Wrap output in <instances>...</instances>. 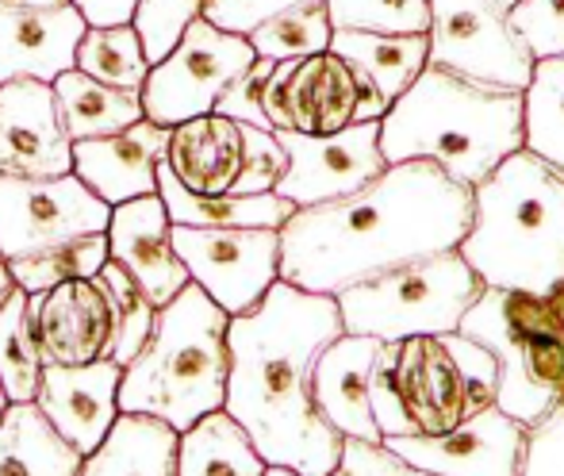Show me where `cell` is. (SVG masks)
Segmentation results:
<instances>
[{
	"label": "cell",
	"mask_w": 564,
	"mask_h": 476,
	"mask_svg": "<svg viewBox=\"0 0 564 476\" xmlns=\"http://www.w3.org/2000/svg\"><path fill=\"white\" fill-rule=\"evenodd\" d=\"M108 219H112V208L74 173L66 177L0 173V258L4 261L105 235Z\"/></svg>",
	"instance_id": "13"
},
{
	"label": "cell",
	"mask_w": 564,
	"mask_h": 476,
	"mask_svg": "<svg viewBox=\"0 0 564 476\" xmlns=\"http://www.w3.org/2000/svg\"><path fill=\"white\" fill-rule=\"evenodd\" d=\"M43 354L28 323V292L12 289L0 307V385L8 403H35Z\"/></svg>",
	"instance_id": "32"
},
{
	"label": "cell",
	"mask_w": 564,
	"mask_h": 476,
	"mask_svg": "<svg viewBox=\"0 0 564 476\" xmlns=\"http://www.w3.org/2000/svg\"><path fill=\"white\" fill-rule=\"evenodd\" d=\"M335 31L365 35H426L431 0H323Z\"/></svg>",
	"instance_id": "36"
},
{
	"label": "cell",
	"mask_w": 564,
	"mask_h": 476,
	"mask_svg": "<svg viewBox=\"0 0 564 476\" xmlns=\"http://www.w3.org/2000/svg\"><path fill=\"white\" fill-rule=\"evenodd\" d=\"M442 346L449 350L453 365L460 372V385H465V403H468V415L484 408H496V361L484 346H476L473 338L465 335H442Z\"/></svg>",
	"instance_id": "40"
},
{
	"label": "cell",
	"mask_w": 564,
	"mask_h": 476,
	"mask_svg": "<svg viewBox=\"0 0 564 476\" xmlns=\"http://www.w3.org/2000/svg\"><path fill=\"white\" fill-rule=\"evenodd\" d=\"M74 69L100 85L112 89L142 93L150 77V58L142 51V39L134 23H119V28H89L77 43Z\"/></svg>",
	"instance_id": "31"
},
{
	"label": "cell",
	"mask_w": 564,
	"mask_h": 476,
	"mask_svg": "<svg viewBox=\"0 0 564 476\" xmlns=\"http://www.w3.org/2000/svg\"><path fill=\"white\" fill-rule=\"evenodd\" d=\"M250 46L258 58L265 62H300L312 58V54L330 51V39H335V28H330L327 4H300L289 8V12L273 15L261 28H253Z\"/></svg>",
	"instance_id": "33"
},
{
	"label": "cell",
	"mask_w": 564,
	"mask_h": 476,
	"mask_svg": "<svg viewBox=\"0 0 564 476\" xmlns=\"http://www.w3.org/2000/svg\"><path fill=\"white\" fill-rule=\"evenodd\" d=\"M457 335L496 361V408L534 426L564 396V320L550 296L484 289Z\"/></svg>",
	"instance_id": "6"
},
{
	"label": "cell",
	"mask_w": 564,
	"mask_h": 476,
	"mask_svg": "<svg viewBox=\"0 0 564 476\" xmlns=\"http://www.w3.org/2000/svg\"><path fill=\"white\" fill-rule=\"evenodd\" d=\"M208 4L212 0H139L131 23H134V31H139L150 66L162 62L165 54L177 46V39L185 35V28L193 20H200Z\"/></svg>",
	"instance_id": "37"
},
{
	"label": "cell",
	"mask_w": 564,
	"mask_h": 476,
	"mask_svg": "<svg viewBox=\"0 0 564 476\" xmlns=\"http://www.w3.org/2000/svg\"><path fill=\"white\" fill-rule=\"evenodd\" d=\"M300 4H319V0H212L204 8V20L216 23L219 31H230V35H250L253 28H261L273 15L289 12V8Z\"/></svg>",
	"instance_id": "44"
},
{
	"label": "cell",
	"mask_w": 564,
	"mask_h": 476,
	"mask_svg": "<svg viewBox=\"0 0 564 476\" xmlns=\"http://www.w3.org/2000/svg\"><path fill=\"white\" fill-rule=\"evenodd\" d=\"M119 377L123 365L112 357L89 365H43L35 408L77 454L89 457L119 419Z\"/></svg>",
	"instance_id": "18"
},
{
	"label": "cell",
	"mask_w": 564,
	"mask_h": 476,
	"mask_svg": "<svg viewBox=\"0 0 564 476\" xmlns=\"http://www.w3.org/2000/svg\"><path fill=\"white\" fill-rule=\"evenodd\" d=\"M330 51L357 66L377 93L388 100V108L419 82L431 66V43L426 35H365V31H335Z\"/></svg>",
	"instance_id": "27"
},
{
	"label": "cell",
	"mask_w": 564,
	"mask_h": 476,
	"mask_svg": "<svg viewBox=\"0 0 564 476\" xmlns=\"http://www.w3.org/2000/svg\"><path fill=\"white\" fill-rule=\"evenodd\" d=\"M522 476H564V403L530 426Z\"/></svg>",
	"instance_id": "43"
},
{
	"label": "cell",
	"mask_w": 564,
	"mask_h": 476,
	"mask_svg": "<svg viewBox=\"0 0 564 476\" xmlns=\"http://www.w3.org/2000/svg\"><path fill=\"white\" fill-rule=\"evenodd\" d=\"M431 66L468 82L522 93L534 74V54L511 28L499 0H431Z\"/></svg>",
	"instance_id": "11"
},
{
	"label": "cell",
	"mask_w": 564,
	"mask_h": 476,
	"mask_svg": "<svg viewBox=\"0 0 564 476\" xmlns=\"http://www.w3.org/2000/svg\"><path fill=\"white\" fill-rule=\"evenodd\" d=\"M82 462L35 403H8L0 419V476H77Z\"/></svg>",
	"instance_id": "26"
},
{
	"label": "cell",
	"mask_w": 564,
	"mask_h": 476,
	"mask_svg": "<svg viewBox=\"0 0 564 476\" xmlns=\"http://www.w3.org/2000/svg\"><path fill=\"white\" fill-rule=\"evenodd\" d=\"M507 15L534 62L564 58V0H519Z\"/></svg>",
	"instance_id": "39"
},
{
	"label": "cell",
	"mask_w": 564,
	"mask_h": 476,
	"mask_svg": "<svg viewBox=\"0 0 564 476\" xmlns=\"http://www.w3.org/2000/svg\"><path fill=\"white\" fill-rule=\"evenodd\" d=\"M380 442L411 434H442L468 419L465 385L442 338L380 343L369 385Z\"/></svg>",
	"instance_id": "8"
},
{
	"label": "cell",
	"mask_w": 564,
	"mask_h": 476,
	"mask_svg": "<svg viewBox=\"0 0 564 476\" xmlns=\"http://www.w3.org/2000/svg\"><path fill=\"white\" fill-rule=\"evenodd\" d=\"M499 4H503V8H514V4H519V0H499Z\"/></svg>",
	"instance_id": "51"
},
{
	"label": "cell",
	"mask_w": 564,
	"mask_h": 476,
	"mask_svg": "<svg viewBox=\"0 0 564 476\" xmlns=\"http://www.w3.org/2000/svg\"><path fill=\"white\" fill-rule=\"evenodd\" d=\"M89 31L74 4H4L0 0V85L46 82L74 69V54Z\"/></svg>",
	"instance_id": "19"
},
{
	"label": "cell",
	"mask_w": 564,
	"mask_h": 476,
	"mask_svg": "<svg viewBox=\"0 0 564 476\" xmlns=\"http://www.w3.org/2000/svg\"><path fill=\"white\" fill-rule=\"evenodd\" d=\"M170 231L173 224L158 193L119 204L108 219V261H116L154 307H165L185 284H193L188 269L173 253Z\"/></svg>",
	"instance_id": "20"
},
{
	"label": "cell",
	"mask_w": 564,
	"mask_h": 476,
	"mask_svg": "<svg viewBox=\"0 0 564 476\" xmlns=\"http://www.w3.org/2000/svg\"><path fill=\"white\" fill-rule=\"evenodd\" d=\"M28 323L43 365H89L112 357V307L97 277L28 292Z\"/></svg>",
	"instance_id": "16"
},
{
	"label": "cell",
	"mask_w": 564,
	"mask_h": 476,
	"mask_svg": "<svg viewBox=\"0 0 564 476\" xmlns=\"http://www.w3.org/2000/svg\"><path fill=\"white\" fill-rule=\"evenodd\" d=\"M269 465L253 450L250 434L227 415H204L196 426L181 434L177 476H265Z\"/></svg>",
	"instance_id": "29"
},
{
	"label": "cell",
	"mask_w": 564,
	"mask_h": 476,
	"mask_svg": "<svg viewBox=\"0 0 564 476\" xmlns=\"http://www.w3.org/2000/svg\"><path fill=\"white\" fill-rule=\"evenodd\" d=\"M227 327L230 315L196 284H185L158 307L154 331L119 377V411L170 423L177 434L204 415L224 411L227 400Z\"/></svg>",
	"instance_id": "5"
},
{
	"label": "cell",
	"mask_w": 564,
	"mask_h": 476,
	"mask_svg": "<svg viewBox=\"0 0 564 476\" xmlns=\"http://www.w3.org/2000/svg\"><path fill=\"white\" fill-rule=\"evenodd\" d=\"M338 335L335 296H315L284 281H276L253 312L230 320L224 411L250 434L269 469L296 476L335 473L341 434L315 408L312 372Z\"/></svg>",
	"instance_id": "2"
},
{
	"label": "cell",
	"mask_w": 564,
	"mask_h": 476,
	"mask_svg": "<svg viewBox=\"0 0 564 476\" xmlns=\"http://www.w3.org/2000/svg\"><path fill=\"white\" fill-rule=\"evenodd\" d=\"M181 434L150 415L119 411L108 439L82 462L77 476H177Z\"/></svg>",
	"instance_id": "24"
},
{
	"label": "cell",
	"mask_w": 564,
	"mask_h": 476,
	"mask_svg": "<svg viewBox=\"0 0 564 476\" xmlns=\"http://www.w3.org/2000/svg\"><path fill=\"white\" fill-rule=\"evenodd\" d=\"M4 411H8V396H4V385H0V419H4Z\"/></svg>",
	"instance_id": "49"
},
{
	"label": "cell",
	"mask_w": 564,
	"mask_h": 476,
	"mask_svg": "<svg viewBox=\"0 0 564 476\" xmlns=\"http://www.w3.org/2000/svg\"><path fill=\"white\" fill-rule=\"evenodd\" d=\"M74 8L85 15L89 28H119L134 20L139 0H74Z\"/></svg>",
	"instance_id": "45"
},
{
	"label": "cell",
	"mask_w": 564,
	"mask_h": 476,
	"mask_svg": "<svg viewBox=\"0 0 564 476\" xmlns=\"http://www.w3.org/2000/svg\"><path fill=\"white\" fill-rule=\"evenodd\" d=\"M273 134L289 154V170L276 185V196L289 201L292 208L341 201L372 185L388 170V158L380 150V123H354L335 134Z\"/></svg>",
	"instance_id": "14"
},
{
	"label": "cell",
	"mask_w": 564,
	"mask_h": 476,
	"mask_svg": "<svg viewBox=\"0 0 564 476\" xmlns=\"http://www.w3.org/2000/svg\"><path fill=\"white\" fill-rule=\"evenodd\" d=\"M173 253L188 281L235 320L281 281V231L261 227H173Z\"/></svg>",
	"instance_id": "12"
},
{
	"label": "cell",
	"mask_w": 564,
	"mask_h": 476,
	"mask_svg": "<svg viewBox=\"0 0 564 476\" xmlns=\"http://www.w3.org/2000/svg\"><path fill=\"white\" fill-rule=\"evenodd\" d=\"M54 100H58L62 127H66L69 142L85 139H105V134L127 131L131 123H139L142 116V93L112 89V85H100L93 77L66 69L51 82Z\"/></svg>",
	"instance_id": "28"
},
{
	"label": "cell",
	"mask_w": 564,
	"mask_h": 476,
	"mask_svg": "<svg viewBox=\"0 0 564 476\" xmlns=\"http://www.w3.org/2000/svg\"><path fill=\"white\" fill-rule=\"evenodd\" d=\"M261 108L269 131L335 134L354 123H380L388 100L361 69L338 58L335 51H323L300 62H276Z\"/></svg>",
	"instance_id": "9"
},
{
	"label": "cell",
	"mask_w": 564,
	"mask_h": 476,
	"mask_svg": "<svg viewBox=\"0 0 564 476\" xmlns=\"http://www.w3.org/2000/svg\"><path fill=\"white\" fill-rule=\"evenodd\" d=\"M158 196L165 204V216L173 227H261V231H281L289 224L292 208L276 193L265 196H200L188 193L173 181L165 162L158 165Z\"/></svg>",
	"instance_id": "25"
},
{
	"label": "cell",
	"mask_w": 564,
	"mask_h": 476,
	"mask_svg": "<svg viewBox=\"0 0 564 476\" xmlns=\"http://www.w3.org/2000/svg\"><path fill=\"white\" fill-rule=\"evenodd\" d=\"M4 4H74V0H4Z\"/></svg>",
	"instance_id": "47"
},
{
	"label": "cell",
	"mask_w": 564,
	"mask_h": 476,
	"mask_svg": "<svg viewBox=\"0 0 564 476\" xmlns=\"http://www.w3.org/2000/svg\"><path fill=\"white\" fill-rule=\"evenodd\" d=\"M250 39L219 31L216 23L193 20L162 62L150 66L142 85V116L158 127H177L185 119L216 112L219 97L253 66Z\"/></svg>",
	"instance_id": "10"
},
{
	"label": "cell",
	"mask_w": 564,
	"mask_h": 476,
	"mask_svg": "<svg viewBox=\"0 0 564 476\" xmlns=\"http://www.w3.org/2000/svg\"><path fill=\"white\" fill-rule=\"evenodd\" d=\"M105 266H108V231L77 238V242H66V246H54V250H43V253L15 258V261H8V273H12L15 289L46 292L66 281H89V277H97Z\"/></svg>",
	"instance_id": "34"
},
{
	"label": "cell",
	"mask_w": 564,
	"mask_h": 476,
	"mask_svg": "<svg viewBox=\"0 0 564 476\" xmlns=\"http://www.w3.org/2000/svg\"><path fill=\"white\" fill-rule=\"evenodd\" d=\"M457 250L484 289L553 296L564 284V173L514 150L473 188V227Z\"/></svg>",
	"instance_id": "4"
},
{
	"label": "cell",
	"mask_w": 564,
	"mask_h": 476,
	"mask_svg": "<svg viewBox=\"0 0 564 476\" xmlns=\"http://www.w3.org/2000/svg\"><path fill=\"white\" fill-rule=\"evenodd\" d=\"M561 403H564V396H561Z\"/></svg>",
	"instance_id": "52"
},
{
	"label": "cell",
	"mask_w": 564,
	"mask_h": 476,
	"mask_svg": "<svg viewBox=\"0 0 564 476\" xmlns=\"http://www.w3.org/2000/svg\"><path fill=\"white\" fill-rule=\"evenodd\" d=\"M0 173L8 177L74 173V142L62 127L58 100L46 82L0 85Z\"/></svg>",
	"instance_id": "17"
},
{
	"label": "cell",
	"mask_w": 564,
	"mask_h": 476,
	"mask_svg": "<svg viewBox=\"0 0 564 476\" xmlns=\"http://www.w3.org/2000/svg\"><path fill=\"white\" fill-rule=\"evenodd\" d=\"M550 300H553V307H557V312H561V320H564V284H561V289H557V292H553V296H550Z\"/></svg>",
	"instance_id": "48"
},
{
	"label": "cell",
	"mask_w": 564,
	"mask_h": 476,
	"mask_svg": "<svg viewBox=\"0 0 564 476\" xmlns=\"http://www.w3.org/2000/svg\"><path fill=\"white\" fill-rule=\"evenodd\" d=\"M330 476H434L419 465L403 462L395 450L384 442H361V439H341V457Z\"/></svg>",
	"instance_id": "42"
},
{
	"label": "cell",
	"mask_w": 564,
	"mask_h": 476,
	"mask_svg": "<svg viewBox=\"0 0 564 476\" xmlns=\"http://www.w3.org/2000/svg\"><path fill=\"white\" fill-rule=\"evenodd\" d=\"M15 284H12V273H8V261L0 258V307H4V300H8V292H12Z\"/></svg>",
	"instance_id": "46"
},
{
	"label": "cell",
	"mask_w": 564,
	"mask_h": 476,
	"mask_svg": "<svg viewBox=\"0 0 564 476\" xmlns=\"http://www.w3.org/2000/svg\"><path fill=\"white\" fill-rule=\"evenodd\" d=\"M265 476H296V473H289V469H265Z\"/></svg>",
	"instance_id": "50"
},
{
	"label": "cell",
	"mask_w": 564,
	"mask_h": 476,
	"mask_svg": "<svg viewBox=\"0 0 564 476\" xmlns=\"http://www.w3.org/2000/svg\"><path fill=\"white\" fill-rule=\"evenodd\" d=\"M100 289H105V300L112 307V327H116V346H112V361L127 365L139 357V350L147 346L150 331H154V315L158 307L150 304V296L116 266L108 261L105 269L97 273Z\"/></svg>",
	"instance_id": "35"
},
{
	"label": "cell",
	"mask_w": 564,
	"mask_h": 476,
	"mask_svg": "<svg viewBox=\"0 0 564 476\" xmlns=\"http://www.w3.org/2000/svg\"><path fill=\"white\" fill-rule=\"evenodd\" d=\"M242 123H235V119L219 112H208L170 127L162 162L173 173V181L181 188H188V193L227 196L235 193V181L242 173Z\"/></svg>",
	"instance_id": "23"
},
{
	"label": "cell",
	"mask_w": 564,
	"mask_h": 476,
	"mask_svg": "<svg viewBox=\"0 0 564 476\" xmlns=\"http://www.w3.org/2000/svg\"><path fill=\"white\" fill-rule=\"evenodd\" d=\"M388 165L434 162L476 188L522 150V93L426 66L380 119Z\"/></svg>",
	"instance_id": "3"
},
{
	"label": "cell",
	"mask_w": 564,
	"mask_h": 476,
	"mask_svg": "<svg viewBox=\"0 0 564 476\" xmlns=\"http://www.w3.org/2000/svg\"><path fill=\"white\" fill-rule=\"evenodd\" d=\"M276 62H265V58H253V66L246 69L242 77H238L235 85L219 97L216 112L235 119V123H246V127H261V131H269V119H265V108H261V100H265V82L269 74H273Z\"/></svg>",
	"instance_id": "41"
},
{
	"label": "cell",
	"mask_w": 564,
	"mask_h": 476,
	"mask_svg": "<svg viewBox=\"0 0 564 476\" xmlns=\"http://www.w3.org/2000/svg\"><path fill=\"white\" fill-rule=\"evenodd\" d=\"M527 434L530 426L507 411L484 408L442 434L384 439V446L434 476H522Z\"/></svg>",
	"instance_id": "15"
},
{
	"label": "cell",
	"mask_w": 564,
	"mask_h": 476,
	"mask_svg": "<svg viewBox=\"0 0 564 476\" xmlns=\"http://www.w3.org/2000/svg\"><path fill=\"white\" fill-rule=\"evenodd\" d=\"M380 343L365 335H341L319 354L312 372V396L319 415L341 434V439L380 442L377 419H372L369 385L377 369Z\"/></svg>",
	"instance_id": "22"
},
{
	"label": "cell",
	"mask_w": 564,
	"mask_h": 476,
	"mask_svg": "<svg viewBox=\"0 0 564 476\" xmlns=\"http://www.w3.org/2000/svg\"><path fill=\"white\" fill-rule=\"evenodd\" d=\"M473 227V188L434 162L388 165L372 185L296 208L281 227V281L338 296L419 258L457 250Z\"/></svg>",
	"instance_id": "1"
},
{
	"label": "cell",
	"mask_w": 564,
	"mask_h": 476,
	"mask_svg": "<svg viewBox=\"0 0 564 476\" xmlns=\"http://www.w3.org/2000/svg\"><path fill=\"white\" fill-rule=\"evenodd\" d=\"M242 139H246V154H242V173L235 181V196L276 193L284 170H289L284 147L276 142L273 131H261V127H246V123H242Z\"/></svg>",
	"instance_id": "38"
},
{
	"label": "cell",
	"mask_w": 564,
	"mask_h": 476,
	"mask_svg": "<svg viewBox=\"0 0 564 476\" xmlns=\"http://www.w3.org/2000/svg\"><path fill=\"white\" fill-rule=\"evenodd\" d=\"M480 296L484 281L473 266L460 258V250H446L392 269L377 281L354 284L338 292L335 304L346 335L408 343L453 335Z\"/></svg>",
	"instance_id": "7"
},
{
	"label": "cell",
	"mask_w": 564,
	"mask_h": 476,
	"mask_svg": "<svg viewBox=\"0 0 564 476\" xmlns=\"http://www.w3.org/2000/svg\"><path fill=\"white\" fill-rule=\"evenodd\" d=\"M170 127L139 119L127 131L74 142V177L100 196L108 208L158 193V165L165 158Z\"/></svg>",
	"instance_id": "21"
},
{
	"label": "cell",
	"mask_w": 564,
	"mask_h": 476,
	"mask_svg": "<svg viewBox=\"0 0 564 476\" xmlns=\"http://www.w3.org/2000/svg\"><path fill=\"white\" fill-rule=\"evenodd\" d=\"M522 150L564 173V58L534 62L522 89Z\"/></svg>",
	"instance_id": "30"
}]
</instances>
